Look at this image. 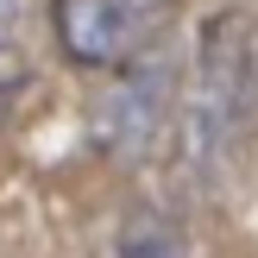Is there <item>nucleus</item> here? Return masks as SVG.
Returning <instances> with one entry per match:
<instances>
[{
    "mask_svg": "<svg viewBox=\"0 0 258 258\" xmlns=\"http://www.w3.org/2000/svg\"><path fill=\"white\" fill-rule=\"evenodd\" d=\"M170 19L151 0H57V44L76 70H120Z\"/></svg>",
    "mask_w": 258,
    "mask_h": 258,
    "instance_id": "f257e3e1",
    "label": "nucleus"
},
{
    "mask_svg": "<svg viewBox=\"0 0 258 258\" xmlns=\"http://www.w3.org/2000/svg\"><path fill=\"white\" fill-rule=\"evenodd\" d=\"M25 76V0H0V88Z\"/></svg>",
    "mask_w": 258,
    "mask_h": 258,
    "instance_id": "7ed1b4c3",
    "label": "nucleus"
},
{
    "mask_svg": "<svg viewBox=\"0 0 258 258\" xmlns=\"http://www.w3.org/2000/svg\"><path fill=\"white\" fill-rule=\"evenodd\" d=\"M120 258H196L189 233L164 208H126L120 221Z\"/></svg>",
    "mask_w": 258,
    "mask_h": 258,
    "instance_id": "f03ea898",
    "label": "nucleus"
}]
</instances>
